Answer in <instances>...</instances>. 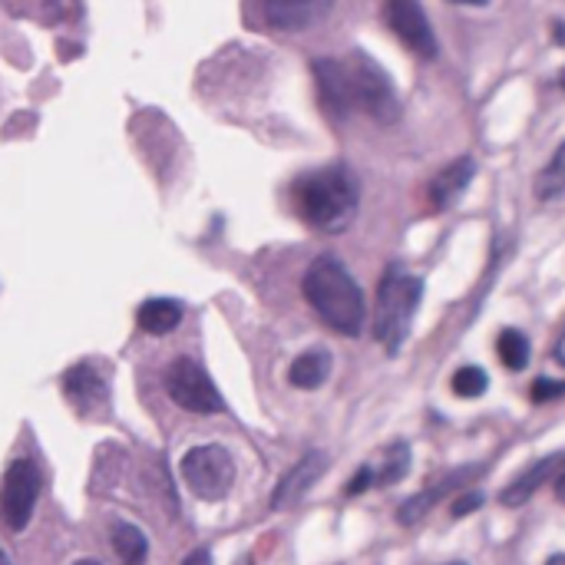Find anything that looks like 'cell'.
<instances>
[{"instance_id":"603a6c76","label":"cell","mask_w":565,"mask_h":565,"mask_svg":"<svg viewBox=\"0 0 565 565\" xmlns=\"http://www.w3.org/2000/svg\"><path fill=\"white\" fill-rule=\"evenodd\" d=\"M367 487H371V466H361V469H357V476L348 482V490H344V493H348V497H361Z\"/></svg>"},{"instance_id":"44dd1931","label":"cell","mask_w":565,"mask_h":565,"mask_svg":"<svg viewBox=\"0 0 565 565\" xmlns=\"http://www.w3.org/2000/svg\"><path fill=\"white\" fill-rule=\"evenodd\" d=\"M487 387H490V377H487V371L482 367H460L456 374H453V393L456 397H466V400H473V397H482L487 393Z\"/></svg>"},{"instance_id":"d4e9b609","label":"cell","mask_w":565,"mask_h":565,"mask_svg":"<svg viewBox=\"0 0 565 565\" xmlns=\"http://www.w3.org/2000/svg\"><path fill=\"white\" fill-rule=\"evenodd\" d=\"M183 565H212V552L209 549H196L183 558Z\"/></svg>"},{"instance_id":"7402d4cb","label":"cell","mask_w":565,"mask_h":565,"mask_svg":"<svg viewBox=\"0 0 565 565\" xmlns=\"http://www.w3.org/2000/svg\"><path fill=\"white\" fill-rule=\"evenodd\" d=\"M562 393H565V384H558V380L542 377V380H536V384H532V400H539V403L555 400V397H562Z\"/></svg>"},{"instance_id":"e0dca14e","label":"cell","mask_w":565,"mask_h":565,"mask_svg":"<svg viewBox=\"0 0 565 565\" xmlns=\"http://www.w3.org/2000/svg\"><path fill=\"white\" fill-rule=\"evenodd\" d=\"M331 374V354L328 351H304L301 357H294L288 380L301 390H317Z\"/></svg>"},{"instance_id":"cb8c5ba5","label":"cell","mask_w":565,"mask_h":565,"mask_svg":"<svg viewBox=\"0 0 565 565\" xmlns=\"http://www.w3.org/2000/svg\"><path fill=\"white\" fill-rule=\"evenodd\" d=\"M479 503H482V497H479L476 490H469L466 497H460V500L453 503V516H466V513H469V510H476Z\"/></svg>"},{"instance_id":"d6986e66","label":"cell","mask_w":565,"mask_h":565,"mask_svg":"<svg viewBox=\"0 0 565 565\" xmlns=\"http://www.w3.org/2000/svg\"><path fill=\"white\" fill-rule=\"evenodd\" d=\"M536 196L542 202H552V199H562L565 196V142L555 149V155L549 159V166L539 173L536 179Z\"/></svg>"},{"instance_id":"d6a6232c","label":"cell","mask_w":565,"mask_h":565,"mask_svg":"<svg viewBox=\"0 0 565 565\" xmlns=\"http://www.w3.org/2000/svg\"><path fill=\"white\" fill-rule=\"evenodd\" d=\"M558 84H562V90H565V70H562V76H558Z\"/></svg>"},{"instance_id":"3957f363","label":"cell","mask_w":565,"mask_h":565,"mask_svg":"<svg viewBox=\"0 0 565 565\" xmlns=\"http://www.w3.org/2000/svg\"><path fill=\"white\" fill-rule=\"evenodd\" d=\"M357 179L348 166L317 170L294 186L298 215L317 231H344L357 212Z\"/></svg>"},{"instance_id":"1f68e13d","label":"cell","mask_w":565,"mask_h":565,"mask_svg":"<svg viewBox=\"0 0 565 565\" xmlns=\"http://www.w3.org/2000/svg\"><path fill=\"white\" fill-rule=\"evenodd\" d=\"M73 565H100V562H93V558H79V562H73Z\"/></svg>"},{"instance_id":"6da1fadb","label":"cell","mask_w":565,"mask_h":565,"mask_svg":"<svg viewBox=\"0 0 565 565\" xmlns=\"http://www.w3.org/2000/svg\"><path fill=\"white\" fill-rule=\"evenodd\" d=\"M314 79L321 103L331 116H348L351 110L390 126L400 120V100L387 73L361 50L344 60H314Z\"/></svg>"},{"instance_id":"5b68a950","label":"cell","mask_w":565,"mask_h":565,"mask_svg":"<svg viewBox=\"0 0 565 565\" xmlns=\"http://www.w3.org/2000/svg\"><path fill=\"white\" fill-rule=\"evenodd\" d=\"M183 479L199 500H209V503L225 500L228 490H231V482H235V460L218 443L192 447L183 456Z\"/></svg>"},{"instance_id":"4dcf8cb0","label":"cell","mask_w":565,"mask_h":565,"mask_svg":"<svg viewBox=\"0 0 565 565\" xmlns=\"http://www.w3.org/2000/svg\"><path fill=\"white\" fill-rule=\"evenodd\" d=\"M0 565H14V562L8 558V552H4V549H0Z\"/></svg>"},{"instance_id":"ba28073f","label":"cell","mask_w":565,"mask_h":565,"mask_svg":"<svg viewBox=\"0 0 565 565\" xmlns=\"http://www.w3.org/2000/svg\"><path fill=\"white\" fill-rule=\"evenodd\" d=\"M384 21L397 34V40L407 50H414L420 60L437 56L440 47H437L434 27L420 8V0H384Z\"/></svg>"},{"instance_id":"83f0119b","label":"cell","mask_w":565,"mask_h":565,"mask_svg":"<svg viewBox=\"0 0 565 565\" xmlns=\"http://www.w3.org/2000/svg\"><path fill=\"white\" fill-rule=\"evenodd\" d=\"M555 497H558V500L565 503V473H562V476L555 479Z\"/></svg>"},{"instance_id":"4316f807","label":"cell","mask_w":565,"mask_h":565,"mask_svg":"<svg viewBox=\"0 0 565 565\" xmlns=\"http://www.w3.org/2000/svg\"><path fill=\"white\" fill-rule=\"evenodd\" d=\"M552 37H555V43L565 47V24H555V27H552Z\"/></svg>"},{"instance_id":"ffe728a7","label":"cell","mask_w":565,"mask_h":565,"mask_svg":"<svg viewBox=\"0 0 565 565\" xmlns=\"http://www.w3.org/2000/svg\"><path fill=\"white\" fill-rule=\"evenodd\" d=\"M497 354H500L503 367L523 371V367L529 364V341H526V335L516 331V328H506V331L500 335V341H497Z\"/></svg>"},{"instance_id":"5bb4252c","label":"cell","mask_w":565,"mask_h":565,"mask_svg":"<svg viewBox=\"0 0 565 565\" xmlns=\"http://www.w3.org/2000/svg\"><path fill=\"white\" fill-rule=\"evenodd\" d=\"M136 321L146 335H170L183 325V304L173 298H149L139 304Z\"/></svg>"},{"instance_id":"7c38bea8","label":"cell","mask_w":565,"mask_h":565,"mask_svg":"<svg viewBox=\"0 0 565 565\" xmlns=\"http://www.w3.org/2000/svg\"><path fill=\"white\" fill-rule=\"evenodd\" d=\"M103 377L97 374L93 364H73L66 374H63V393L73 407L79 411H93L97 403L103 400Z\"/></svg>"},{"instance_id":"9c48e42d","label":"cell","mask_w":565,"mask_h":565,"mask_svg":"<svg viewBox=\"0 0 565 565\" xmlns=\"http://www.w3.org/2000/svg\"><path fill=\"white\" fill-rule=\"evenodd\" d=\"M265 21L275 30L285 34H301L325 21L335 8V0H259Z\"/></svg>"},{"instance_id":"7a4b0ae2","label":"cell","mask_w":565,"mask_h":565,"mask_svg":"<svg viewBox=\"0 0 565 565\" xmlns=\"http://www.w3.org/2000/svg\"><path fill=\"white\" fill-rule=\"evenodd\" d=\"M304 298L331 331H338L344 338H357L364 331L367 307H364L361 285L335 255H321L307 265Z\"/></svg>"},{"instance_id":"2e32d148","label":"cell","mask_w":565,"mask_h":565,"mask_svg":"<svg viewBox=\"0 0 565 565\" xmlns=\"http://www.w3.org/2000/svg\"><path fill=\"white\" fill-rule=\"evenodd\" d=\"M110 542H113V552L123 565H142L146 555H149V539L139 526L133 523H123L116 519L113 529H110Z\"/></svg>"},{"instance_id":"9a60e30c","label":"cell","mask_w":565,"mask_h":565,"mask_svg":"<svg viewBox=\"0 0 565 565\" xmlns=\"http://www.w3.org/2000/svg\"><path fill=\"white\" fill-rule=\"evenodd\" d=\"M558 463H565V453H555V456H545V460H539V463H532L516 482H510L506 487V493H503V506H523L542 482L552 476V469L558 466Z\"/></svg>"},{"instance_id":"30bf717a","label":"cell","mask_w":565,"mask_h":565,"mask_svg":"<svg viewBox=\"0 0 565 565\" xmlns=\"http://www.w3.org/2000/svg\"><path fill=\"white\" fill-rule=\"evenodd\" d=\"M328 469V456L321 450H311L304 453L285 476L281 482L275 487V497H272V510H291L294 503H301L307 497V490L314 487V482L325 476Z\"/></svg>"},{"instance_id":"4fadbf2b","label":"cell","mask_w":565,"mask_h":565,"mask_svg":"<svg viewBox=\"0 0 565 565\" xmlns=\"http://www.w3.org/2000/svg\"><path fill=\"white\" fill-rule=\"evenodd\" d=\"M473 173H476V166H473V159H466V155L456 159V163H450L443 173H437L434 183H430V202H434V209H440V212L450 209L466 192Z\"/></svg>"},{"instance_id":"8992f818","label":"cell","mask_w":565,"mask_h":565,"mask_svg":"<svg viewBox=\"0 0 565 565\" xmlns=\"http://www.w3.org/2000/svg\"><path fill=\"white\" fill-rule=\"evenodd\" d=\"M40 497V469L34 460L21 456L8 466L4 482H0V523H4L11 532H24L34 506Z\"/></svg>"},{"instance_id":"52a82bcc","label":"cell","mask_w":565,"mask_h":565,"mask_svg":"<svg viewBox=\"0 0 565 565\" xmlns=\"http://www.w3.org/2000/svg\"><path fill=\"white\" fill-rule=\"evenodd\" d=\"M166 390L173 397V403H179L189 414H222L225 400L218 393V387L212 384V377L205 374V367L192 357H179L173 361V367L166 371Z\"/></svg>"},{"instance_id":"f546056e","label":"cell","mask_w":565,"mask_h":565,"mask_svg":"<svg viewBox=\"0 0 565 565\" xmlns=\"http://www.w3.org/2000/svg\"><path fill=\"white\" fill-rule=\"evenodd\" d=\"M545 565H565V552H558V555H552V558H549Z\"/></svg>"},{"instance_id":"8fae6325","label":"cell","mask_w":565,"mask_h":565,"mask_svg":"<svg viewBox=\"0 0 565 565\" xmlns=\"http://www.w3.org/2000/svg\"><path fill=\"white\" fill-rule=\"evenodd\" d=\"M476 473H482V466H466V469H456V473L443 476L440 482H434V487H427L424 493H417V497H411L407 503H403V506L397 510V519H400L403 526H414V523H420V519L430 513V506H437V503H440L447 493L460 490L463 482H469Z\"/></svg>"},{"instance_id":"836d02e7","label":"cell","mask_w":565,"mask_h":565,"mask_svg":"<svg viewBox=\"0 0 565 565\" xmlns=\"http://www.w3.org/2000/svg\"><path fill=\"white\" fill-rule=\"evenodd\" d=\"M447 565H466V562H447Z\"/></svg>"},{"instance_id":"277c9868","label":"cell","mask_w":565,"mask_h":565,"mask_svg":"<svg viewBox=\"0 0 565 565\" xmlns=\"http://www.w3.org/2000/svg\"><path fill=\"white\" fill-rule=\"evenodd\" d=\"M424 298V281L400 265H390L377 285V314H374V338L387 348V354H397L403 348L414 325V314Z\"/></svg>"},{"instance_id":"ac0fdd59","label":"cell","mask_w":565,"mask_h":565,"mask_svg":"<svg viewBox=\"0 0 565 565\" xmlns=\"http://www.w3.org/2000/svg\"><path fill=\"white\" fill-rule=\"evenodd\" d=\"M411 469V447L397 440L380 453V463L371 466V487H393Z\"/></svg>"},{"instance_id":"484cf974","label":"cell","mask_w":565,"mask_h":565,"mask_svg":"<svg viewBox=\"0 0 565 565\" xmlns=\"http://www.w3.org/2000/svg\"><path fill=\"white\" fill-rule=\"evenodd\" d=\"M555 361L565 367V331H562V338H558V344H555Z\"/></svg>"},{"instance_id":"f1b7e54d","label":"cell","mask_w":565,"mask_h":565,"mask_svg":"<svg viewBox=\"0 0 565 565\" xmlns=\"http://www.w3.org/2000/svg\"><path fill=\"white\" fill-rule=\"evenodd\" d=\"M453 4H463V8H482V4H490V0H453Z\"/></svg>"}]
</instances>
